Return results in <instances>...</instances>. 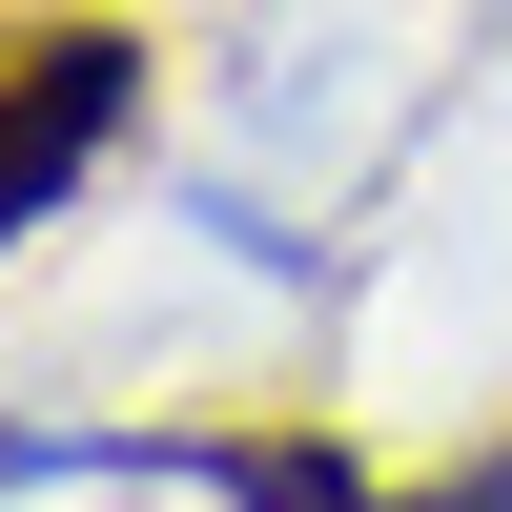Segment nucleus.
<instances>
[{
    "mask_svg": "<svg viewBox=\"0 0 512 512\" xmlns=\"http://www.w3.org/2000/svg\"><path fill=\"white\" fill-rule=\"evenodd\" d=\"M144 472H185V492H226V512H390L328 431H144Z\"/></svg>",
    "mask_w": 512,
    "mask_h": 512,
    "instance_id": "nucleus-2",
    "label": "nucleus"
},
{
    "mask_svg": "<svg viewBox=\"0 0 512 512\" xmlns=\"http://www.w3.org/2000/svg\"><path fill=\"white\" fill-rule=\"evenodd\" d=\"M123 103H144V21H103V0L0 21V246L62 226V185L123 144Z\"/></svg>",
    "mask_w": 512,
    "mask_h": 512,
    "instance_id": "nucleus-1",
    "label": "nucleus"
}]
</instances>
